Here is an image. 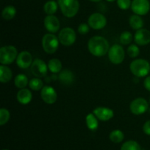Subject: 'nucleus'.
Wrapping results in <instances>:
<instances>
[{"instance_id": "obj_1", "label": "nucleus", "mask_w": 150, "mask_h": 150, "mask_svg": "<svg viewBox=\"0 0 150 150\" xmlns=\"http://www.w3.org/2000/svg\"><path fill=\"white\" fill-rule=\"evenodd\" d=\"M88 49L95 57H103L109 51V43L102 36H93L88 41Z\"/></svg>"}, {"instance_id": "obj_2", "label": "nucleus", "mask_w": 150, "mask_h": 150, "mask_svg": "<svg viewBox=\"0 0 150 150\" xmlns=\"http://www.w3.org/2000/svg\"><path fill=\"white\" fill-rule=\"evenodd\" d=\"M130 69L137 77H144L150 72V63L144 59H136L130 63Z\"/></svg>"}, {"instance_id": "obj_3", "label": "nucleus", "mask_w": 150, "mask_h": 150, "mask_svg": "<svg viewBox=\"0 0 150 150\" xmlns=\"http://www.w3.org/2000/svg\"><path fill=\"white\" fill-rule=\"evenodd\" d=\"M58 4L62 14L67 18L74 17L80 7L79 0H58Z\"/></svg>"}, {"instance_id": "obj_4", "label": "nucleus", "mask_w": 150, "mask_h": 150, "mask_svg": "<svg viewBox=\"0 0 150 150\" xmlns=\"http://www.w3.org/2000/svg\"><path fill=\"white\" fill-rule=\"evenodd\" d=\"M17 49L14 46L8 45L0 49V63L1 65H10L16 60L18 57Z\"/></svg>"}, {"instance_id": "obj_5", "label": "nucleus", "mask_w": 150, "mask_h": 150, "mask_svg": "<svg viewBox=\"0 0 150 150\" xmlns=\"http://www.w3.org/2000/svg\"><path fill=\"white\" fill-rule=\"evenodd\" d=\"M59 40L54 34H45L42 39V45L44 51L48 54H54L59 48Z\"/></svg>"}, {"instance_id": "obj_6", "label": "nucleus", "mask_w": 150, "mask_h": 150, "mask_svg": "<svg viewBox=\"0 0 150 150\" xmlns=\"http://www.w3.org/2000/svg\"><path fill=\"white\" fill-rule=\"evenodd\" d=\"M108 54V58L111 63L114 65H119L121 64L125 60V52L122 46L120 44H114L111 46V47H110Z\"/></svg>"}, {"instance_id": "obj_7", "label": "nucleus", "mask_w": 150, "mask_h": 150, "mask_svg": "<svg viewBox=\"0 0 150 150\" xmlns=\"http://www.w3.org/2000/svg\"><path fill=\"white\" fill-rule=\"evenodd\" d=\"M58 38L62 45L70 46L76 42V34L73 28L64 27L60 30Z\"/></svg>"}, {"instance_id": "obj_8", "label": "nucleus", "mask_w": 150, "mask_h": 150, "mask_svg": "<svg viewBox=\"0 0 150 150\" xmlns=\"http://www.w3.org/2000/svg\"><path fill=\"white\" fill-rule=\"evenodd\" d=\"M149 109L148 101L142 97L135 99L130 104V110L133 114L139 116L144 114Z\"/></svg>"}, {"instance_id": "obj_9", "label": "nucleus", "mask_w": 150, "mask_h": 150, "mask_svg": "<svg viewBox=\"0 0 150 150\" xmlns=\"http://www.w3.org/2000/svg\"><path fill=\"white\" fill-rule=\"evenodd\" d=\"M88 24L93 29H102L106 26L107 19L102 13H92L88 19Z\"/></svg>"}, {"instance_id": "obj_10", "label": "nucleus", "mask_w": 150, "mask_h": 150, "mask_svg": "<svg viewBox=\"0 0 150 150\" xmlns=\"http://www.w3.org/2000/svg\"><path fill=\"white\" fill-rule=\"evenodd\" d=\"M48 67L41 59H35L31 66V71L36 77L41 78L46 76Z\"/></svg>"}, {"instance_id": "obj_11", "label": "nucleus", "mask_w": 150, "mask_h": 150, "mask_svg": "<svg viewBox=\"0 0 150 150\" xmlns=\"http://www.w3.org/2000/svg\"><path fill=\"white\" fill-rule=\"evenodd\" d=\"M132 11L139 16H144L149 13L150 3L149 0H133L131 4Z\"/></svg>"}, {"instance_id": "obj_12", "label": "nucleus", "mask_w": 150, "mask_h": 150, "mask_svg": "<svg viewBox=\"0 0 150 150\" xmlns=\"http://www.w3.org/2000/svg\"><path fill=\"white\" fill-rule=\"evenodd\" d=\"M40 96L46 104H52L57 101V94L56 90L50 85H45L41 90Z\"/></svg>"}, {"instance_id": "obj_13", "label": "nucleus", "mask_w": 150, "mask_h": 150, "mask_svg": "<svg viewBox=\"0 0 150 150\" xmlns=\"http://www.w3.org/2000/svg\"><path fill=\"white\" fill-rule=\"evenodd\" d=\"M16 64L20 69H26L32 66L33 60L32 56L28 51H22L18 54L16 58Z\"/></svg>"}, {"instance_id": "obj_14", "label": "nucleus", "mask_w": 150, "mask_h": 150, "mask_svg": "<svg viewBox=\"0 0 150 150\" xmlns=\"http://www.w3.org/2000/svg\"><path fill=\"white\" fill-rule=\"evenodd\" d=\"M44 26L50 33H56L60 28L59 20L54 15H48L44 19Z\"/></svg>"}, {"instance_id": "obj_15", "label": "nucleus", "mask_w": 150, "mask_h": 150, "mask_svg": "<svg viewBox=\"0 0 150 150\" xmlns=\"http://www.w3.org/2000/svg\"><path fill=\"white\" fill-rule=\"evenodd\" d=\"M134 41L136 44L139 46L149 44L150 43V31L144 28L137 30L135 34Z\"/></svg>"}, {"instance_id": "obj_16", "label": "nucleus", "mask_w": 150, "mask_h": 150, "mask_svg": "<svg viewBox=\"0 0 150 150\" xmlns=\"http://www.w3.org/2000/svg\"><path fill=\"white\" fill-rule=\"evenodd\" d=\"M93 113L99 120L106 121L112 119L114 116V113L112 109L105 107H96L93 110Z\"/></svg>"}, {"instance_id": "obj_17", "label": "nucleus", "mask_w": 150, "mask_h": 150, "mask_svg": "<svg viewBox=\"0 0 150 150\" xmlns=\"http://www.w3.org/2000/svg\"><path fill=\"white\" fill-rule=\"evenodd\" d=\"M60 82L64 85H70L75 80V75L72 71L69 69H64L59 72L58 76Z\"/></svg>"}, {"instance_id": "obj_18", "label": "nucleus", "mask_w": 150, "mask_h": 150, "mask_svg": "<svg viewBox=\"0 0 150 150\" xmlns=\"http://www.w3.org/2000/svg\"><path fill=\"white\" fill-rule=\"evenodd\" d=\"M32 94L29 89L23 88L21 89L17 94V100L22 104H27L32 101Z\"/></svg>"}, {"instance_id": "obj_19", "label": "nucleus", "mask_w": 150, "mask_h": 150, "mask_svg": "<svg viewBox=\"0 0 150 150\" xmlns=\"http://www.w3.org/2000/svg\"><path fill=\"white\" fill-rule=\"evenodd\" d=\"M13 77V72L11 69L5 65L0 66V82L1 83H7L11 80Z\"/></svg>"}, {"instance_id": "obj_20", "label": "nucleus", "mask_w": 150, "mask_h": 150, "mask_svg": "<svg viewBox=\"0 0 150 150\" xmlns=\"http://www.w3.org/2000/svg\"><path fill=\"white\" fill-rule=\"evenodd\" d=\"M129 24L130 26L133 29H136V30H139V29H142L144 26V20L141 16L139 15L134 14L131 16L129 19Z\"/></svg>"}, {"instance_id": "obj_21", "label": "nucleus", "mask_w": 150, "mask_h": 150, "mask_svg": "<svg viewBox=\"0 0 150 150\" xmlns=\"http://www.w3.org/2000/svg\"><path fill=\"white\" fill-rule=\"evenodd\" d=\"M48 67L50 71L53 74H57L62 71V62L57 58H53L48 61Z\"/></svg>"}, {"instance_id": "obj_22", "label": "nucleus", "mask_w": 150, "mask_h": 150, "mask_svg": "<svg viewBox=\"0 0 150 150\" xmlns=\"http://www.w3.org/2000/svg\"><path fill=\"white\" fill-rule=\"evenodd\" d=\"M98 118L95 116V115L92 113H89L86 117V124L87 127L90 130L95 131L98 128L99 123H98Z\"/></svg>"}, {"instance_id": "obj_23", "label": "nucleus", "mask_w": 150, "mask_h": 150, "mask_svg": "<svg viewBox=\"0 0 150 150\" xmlns=\"http://www.w3.org/2000/svg\"><path fill=\"white\" fill-rule=\"evenodd\" d=\"M16 13H17V10L14 6L8 5L6 6L3 9L2 12H1V16L4 20H11L16 16Z\"/></svg>"}, {"instance_id": "obj_24", "label": "nucleus", "mask_w": 150, "mask_h": 150, "mask_svg": "<svg viewBox=\"0 0 150 150\" xmlns=\"http://www.w3.org/2000/svg\"><path fill=\"white\" fill-rule=\"evenodd\" d=\"M29 82L28 77L23 74H19L15 77V85H16V88H20V89H23V88H26L28 84H29Z\"/></svg>"}, {"instance_id": "obj_25", "label": "nucleus", "mask_w": 150, "mask_h": 150, "mask_svg": "<svg viewBox=\"0 0 150 150\" xmlns=\"http://www.w3.org/2000/svg\"><path fill=\"white\" fill-rule=\"evenodd\" d=\"M58 7V2L54 1V0H50V1L45 2V4H44V12L47 15H54V13H57Z\"/></svg>"}, {"instance_id": "obj_26", "label": "nucleus", "mask_w": 150, "mask_h": 150, "mask_svg": "<svg viewBox=\"0 0 150 150\" xmlns=\"http://www.w3.org/2000/svg\"><path fill=\"white\" fill-rule=\"evenodd\" d=\"M125 135L120 129H114L110 133L109 139L115 144H119L124 140Z\"/></svg>"}, {"instance_id": "obj_27", "label": "nucleus", "mask_w": 150, "mask_h": 150, "mask_svg": "<svg viewBox=\"0 0 150 150\" xmlns=\"http://www.w3.org/2000/svg\"><path fill=\"white\" fill-rule=\"evenodd\" d=\"M120 150H142L141 146L136 141L130 140L125 142L122 145Z\"/></svg>"}, {"instance_id": "obj_28", "label": "nucleus", "mask_w": 150, "mask_h": 150, "mask_svg": "<svg viewBox=\"0 0 150 150\" xmlns=\"http://www.w3.org/2000/svg\"><path fill=\"white\" fill-rule=\"evenodd\" d=\"M29 88L32 90L35 91H40V90H42L43 88V82L41 80L40 78L36 77L33 78V79H31L29 82Z\"/></svg>"}, {"instance_id": "obj_29", "label": "nucleus", "mask_w": 150, "mask_h": 150, "mask_svg": "<svg viewBox=\"0 0 150 150\" xmlns=\"http://www.w3.org/2000/svg\"><path fill=\"white\" fill-rule=\"evenodd\" d=\"M133 41V35L129 31H125L120 36V41L122 45H128Z\"/></svg>"}, {"instance_id": "obj_30", "label": "nucleus", "mask_w": 150, "mask_h": 150, "mask_svg": "<svg viewBox=\"0 0 150 150\" xmlns=\"http://www.w3.org/2000/svg\"><path fill=\"white\" fill-rule=\"evenodd\" d=\"M10 113L9 110L6 108H1L0 109V125L6 124L10 120Z\"/></svg>"}, {"instance_id": "obj_31", "label": "nucleus", "mask_w": 150, "mask_h": 150, "mask_svg": "<svg viewBox=\"0 0 150 150\" xmlns=\"http://www.w3.org/2000/svg\"><path fill=\"white\" fill-rule=\"evenodd\" d=\"M127 53L129 57L131 58H135L140 54V49L136 44H131L127 47Z\"/></svg>"}, {"instance_id": "obj_32", "label": "nucleus", "mask_w": 150, "mask_h": 150, "mask_svg": "<svg viewBox=\"0 0 150 150\" xmlns=\"http://www.w3.org/2000/svg\"><path fill=\"white\" fill-rule=\"evenodd\" d=\"M117 6L121 10H126L131 7L132 1L130 0H117Z\"/></svg>"}, {"instance_id": "obj_33", "label": "nucleus", "mask_w": 150, "mask_h": 150, "mask_svg": "<svg viewBox=\"0 0 150 150\" xmlns=\"http://www.w3.org/2000/svg\"><path fill=\"white\" fill-rule=\"evenodd\" d=\"M89 28H90V26L88 24L82 23L78 27V32L81 35H86L89 32Z\"/></svg>"}, {"instance_id": "obj_34", "label": "nucleus", "mask_w": 150, "mask_h": 150, "mask_svg": "<svg viewBox=\"0 0 150 150\" xmlns=\"http://www.w3.org/2000/svg\"><path fill=\"white\" fill-rule=\"evenodd\" d=\"M143 131L146 135H150V120L146 121L143 126Z\"/></svg>"}, {"instance_id": "obj_35", "label": "nucleus", "mask_w": 150, "mask_h": 150, "mask_svg": "<svg viewBox=\"0 0 150 150\" xmlns=\"http://www.w3.org/2000/svg\"><path fill=\"white\" fill-rule=\"evenodd\" d=\"M144 88H146L147 91H150V76H146L144 82Z\"/></svg>"}, {"instance_id": "obj_36", "label": "nucleus", "mask_w": 150, "mask_h": 150, "mask_svg": "<svg viewBox=\"0 0 150 150\" xmlns=\"http://www.w3.org/2000/svg\"><path fill=\"white\" fill-rule=\"evenodd\" d=\"M89 1H92V2H99V1H100L101 0H89Z\"/></svg>"}, {"instance_id": "obj_37", "label": "nucleus", "mask_w": 150, "mask_h": 150, "mask_svg": "<svg viewBox=\"0 0 150 150\" xmlns=\"http://www.w3.org/2000/svg\"><path fill=\"white\" fill-rule=\"evenodd\" d=\"M107 1H108V2H113V1H116V0H106Z\"/></svg>"}, {"instance_id": "obj_38", "label": "nucleus", "mask_w": 150, "mask_h": 150, "mask_svg": "<svg viewBox=\"0 0 150 150\" xmlns=\"http://www.w3.org/2000/svg\"><path fill=\"white\" fill-rule=\"evenodd\" d=\"M2 150H8V149H2Z\"/></svg>"}]
</instances>
